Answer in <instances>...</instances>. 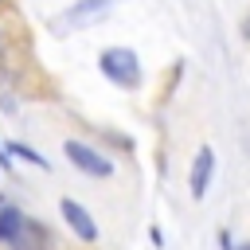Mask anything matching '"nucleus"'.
Masks as SVG:
<instances>
[{"mask_svg":"<svg viewBox=\"0 0 250 250\" xmlns=\"http://www.w3.org/2000/svg\"><path fill=\"white\" fill-rule=\"evenodd\" d=\"M215 180V148L203 145L195 156H191V172H188V188H191V199H203L207 188Z\"/></svg>","mask_w":250,"mask_h":250,"instance_id":"nucleus-5","label":"nucleus"},{"mask_svg":"<svg viewBox=\"0 0 250 250\" xmlns=\"http://www.w3.org/2000/svg\"><path fill=\"white\" fill-rule=\"evenodd\" d=\"M0 168H4V172L12 168V156H8V148H4V145H0Z\"/></svg>","mask_w":250,"mask_h":250,"instance_id":"nucleus-8","label":"nucleus"},{"mask_svg":"<svg viewBox=\"0 0 250 250\" xmlns=\"http://www.w3.org/2000/svg\"><path fill=\"white\" fill-rule=\"evenodd\" d=\"M8 152H16V156H23V160H31V164H35V168H43V172L51 168V164H47V156H39V152H35L31 145H20V141H12V145H8Z\"/></svg>","mask_w":250,"mask_h":250,"instance_id":"nucleus-7","label":"nucleus"},{"mask_svg":"<svg viewBox=\"0 0 250 250\" xmlns=\"http://www.w3.org/2000/svg\"><path fill=\"white\" fill-rule=\"evenodd\" d=\"M234 250H250V242H242V246H234Z\"/></svg>","mask_w":250,"mask_h":250,"instance_id":"nucleus-9","label":"nucleus"},{"mask_svg":"<svg viewBox=\"0 0 250 250\" xmlns=\"http://www.w3.org/2000/svg\"><path fill=\"white\" fill-rule=\"evenodd\" d=\"M62 152H66V160L78 168V172H86V176H98V180H109L113 176V160L109 156H102L94 145H86V141H62Z\"/></svg>","mask_w":250,"mask_h":250,"instance_id":"nucleus-2","label":"nucleus"},{"mask_svg":"<svg viewBox=\"0 0 250 250\" xmlns=\"http://www.w3.org/2000/svg\"><path fill=\"white\" fill-rule=\"evenodd\" d=\"M98 66H102V74H105L113 86H121V90H137V86H141V59H137V51H129V47H105V51L98 55Z\"/></svg>","mask_w":250,"mask_h":250,"instance_id":"nucleus-1","label":"nucleus"},{"mask_svg":"<svg viewBox=\"0 0 250 250\" xmlns=\"http://www.w3.org/2000/svg\"><path fill=\"white\" fill-rule=\"evenodd\" d=\"M23 234H27V215L12 203H0V242L4 246H23Z\"/></svg>","mask_w":250,"mask_h":250,"instance_id":"nucleus-6","label":"nucleus"},{"mask_svg":"<svg viewBox=\"0 0 250 250\" xmlns=\"http://www.w3.org/2000/svg\"><path fill=\"white\" fill-rule=\"evenodd\" d=\"M117 0H74L59 20H55V27H86V23H94V20H102L109 8H113Z\"/></svg>","mask_w":250,"mask_h":250,"instance_id":"nucleus-3","label":"nucleus"},{"mask_svg":"<svg viewBox=\"0 0 250 250\" xmlns=\"http://www.w3.org/2000/svg\"><path fill=\"white\" fill-rule=\"evenodd\" d=\"M59 215H62V223L82 238V242H98V223H94V215L78 203V199H59Z\"/></svg>","mask_w":250,"mask_h":250,"instance_id":"nucleus-4","label":"nucleus"}]
</instances>
